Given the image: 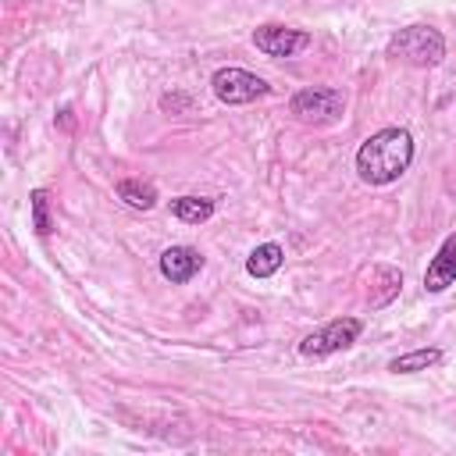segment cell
Returning <instances> with one entry per match:
<instances>
[{
    "instance_id": "277c9868",
    "label": "cell",
    "mask_w": 456,
    "mask_h": 456,
    "mask_svg": "<svg viewBox=\"0 0 456 456\" xmlns=\"http://www.w3.org/2000/svg\"><path fill=\"white\" fill-rule=\"evenodd\" d=\"M346 110V96L331 86H306L292 96V114L306 125H331Z\"/></svg>"
},
{
    "instance_id": "52a82bcc",
    "label": "cell",
    "mask_w": 456,
    "mask_h": 456,
    "mask_svg": "<svg viewBox=\"0 0 456 456\" xmlns=\"http://www.w3.org/2000/svg\"><path fill=\"white\" fill-rule=\"evenodd\" d=\"M200 271H203V253L192 249V246H167V249L160 253V274H164L171 285H185V281H192Z\"/></svg>"
},
{
    "instance_id": "7a4b0ae2",
    "label": "cell",
    "mask_w": 456,
    "mask_h": 456,
    "mask_svg": "<svg viewBox=\"0 0 456 456\" xmlns=\"http://www.w3.org/2000/svg\"><path fill=\"white\" fill-rule=\"evenodd\" d=\"M385 57L410 68H435L445 61V36L431 25H406L385 43Z\"/></svg>"
},
{
    "instance_id": "3957f363",
    "label": "cell",
    "mask_w": 456,
    "mask_h": 456,
    "mask_svg": "<svg viewBox=\"0 0 456 456\" xmlns=\"http://www.w3.org/2000/svg\"><path fill=\"white\" fill-rule=\"evenodd\" d=\"M360 331H363V321H360V317H335V321H328L324 328L310 331V335L299 342V356H306V360H324V356H331V353H342V349H349V346L360 338Z\"/></svg>"
},
{
    "instance_id": "30bf717a",
    "label": "cell",
    "mask_w": 456,
    "mask_h": 456,
    "mask_svg": "<svg viewBox=\"0 0 456 456\" xmlns=\"http://www.w3.org/2000/svg\"><path fill=\"white\" fill-rule=\"evenodd\" d=\"M435 363H442V349L420 346V349H410V353L388 360V370H392V374H417V370H428V367H435Z\"/></svg>"
},
{
    "instance_id": "7c38bea8",
    "label": "cell",
    "mask_w": 456,
    "mask_h": 456,
    "mask_svg": "<svg viewBox=\"0 0 456 456\" xmlns=\"http://www.w3.org/2000/svg\"><path fill=\"white\" fill-rule=\"evenodd\" d=\"M171 214L178 221H185V224H203L214 214V200H207V196H178V200H171Z\"/></svg>"
},
{
    "instance_id": "6da1fadb",
    "label": "cell",
    "mask_w": 456,
    "mask_h": 456,
    "mask_svg": "<svg viewBox=\"0 0 456 456\" xmlns=\"http://www.w3.org/2000/svg\"><path fill=\"white\" fill-rule=\"evenodd\" d=\"M413 164V135L406 128H381L356 150V175L367 185H392Z\"/></svg>"
},
{
    "instance_id": "8992f818",
    "label": "cell",
    "mask_w": 456,
    "mask_h": 456,
    "mask_svg": "<svg viewBox=\"0 0 456 456\" xmlns=\"http://www.w3.org/2000/svg\"><path fill=\"white\" fill-rule=\"evenodd\" d=\"M314 43V36L306 28H292V25H256L253 28V46L267 57H296L299 50H306Z\"/></svg>"
},
{
    "instance_id": "ba28073f",
    "label": "cell",
    "mask_w": 456,
    "mask_h": 456,
    "mask_svg": "<svg viewBox=\"0 0 456 456\" xmlns=\"http://www.w3.org/2000/svg\"><path fill=\"white\" fill-rule=\"evenodd\" d=\"M449 285H456V235H449L438 253L431 256L428 271H424V289L428 292H445Z\"/></svg>"
},
{
    "instance_id": "5bb4252c",
    "label": "cell",
    "mask_w": 456,
    "mask_h": 456,
    "mask_svg": "<svg viewBox=\"0 0 456 456\" xmlns=\"http://www.w3.org/2000/svg\"><path fill=\"white\" fill-rule=\"evenodd\" d=\"M189 107H192V96H185V93H164V96H160V110L185 114Z\"/></svg>"
},
{
    "instance_id": "9c48e42d",
    "label": "cell",
    "mask_w": 456,
    "mask_h": 456,
    "mask_svg": "<svg viewBox=\"0 0 456 456\" xmlns=\"http://www.w3.org/2000/svg\"><path fill=\"white\" fill-rule=\"evenodd\" d=\"M281 264H285V249H281L278 242H260V246L246 256V271H249L253 278H271V274L281 271Z\"/></svg>"
},
{
    "instance_id": "5b68a950",
    "label": "cell",
    "mask_w": 456,
    "mask_h": 456,
    "mask_svg": "<svg viewBox=\"0 0 456 456\" xmlns=\"http://www.w3.org/2000/svg\"><path fill=\"white\" fill-rule=\"evenodd\" d=\"M210 89H214V96H217L221 103H228V107L253 103V100H260V96L271 93V86H267L260 75L246 71V68H217L214 78H210Z\"/></svg>"
},
{
    "instance_id": "4fadbf2b",
    "label": "cell",
    "mask_w": 456,
    "mask_h": 456,
    "mask_svg": "<svg viewBox=\"0 0 456 456\" xmlns=\"http://www.w3.org/2000/svg\"><path fill=\"white\" fill-rule=\"evenodd\" d=\"M28 207H32V228H36V235H50V232H53V217H50V192H46V189H32Z\"/></svg>"
},
{
    "instance_id": "8fae6325",
    "label": "cell",
    "mask_w": 456,
    "mask_h": 456,
    "mask_svg": "<svg viewBox=\"0 0 456 456\" xmlns=\"http://www.w3.org/2000/svg\"><path fill=\"white\" fill-rule=\"evenodd\" d=\"M118 196H121L128 207H135V210L157 207V189H153V182H142V178H121V182H118Z\"/></svg>"
}]
</instances>
